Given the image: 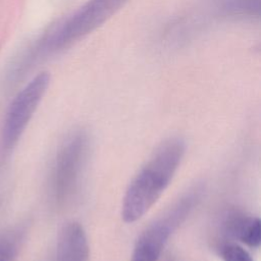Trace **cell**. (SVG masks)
I'll use <instances>...</instances> for the list:
<instances>
[{"instance_id":"1","label":"cell","mask_w":261,"mask_h":261,"mask_svg":"<svg viewBox=\"0 0 261 261\" xmlns=\"http://www.w3.org/2000/svg\"><path fill=\"white\" fill-rule=\"evenodd\" d=\"M186 152L178 136L164 140L127 186L121 203V218L126 223L140 220L160 199L176 173Z\"/></svg>"},{"instance_id":"2","label":"cell","mask_w":261,"mask_h":261,"mask_svg":"<svg viewBox=\"0 0 261 261\" xmlns=\"http://www.w3.org/2000/svg\"><path fill=\"white\" fill-rule=\"evenodd\" d=\"M127 0H88L70 16L45 33L28 55L29 61L50 56L95 31Z\"/></svg>"},{"instance_id":"3","label":"cell","mask_w":261,"mask_h":261,"mask_svg":"<svg viewBox=\"0 0 261 261\" xmlns=\"http://www.w3.org/2000/svg\"><path fill=\"white\" fill-rule=\"evenodd\" d=\"M91 151L90 134L72 130L59 146L50 170L49 195L56 206H64L79 191Z\"/></svg>"},{"instance_id":"4","label":"cell","mask_w":261,"mask_h":261,"mask_svg":"<svg viewBox=\"0 0 261 261\" xmlns=\"http://www.w3.org/2000/svg\"><path fill=\"white\" fill-rule=\"evenodd\" d=\"M203 192L202 185L191 187L161 216L150 223L136 241L130 261H159L169 238L197 207Z\"/></svg>"},{"instance_id":"5","label":"cell","mask_w":261,"mask_h":261,"mask_svg":"<svg viewBox=\"0 0 261 261\" xmlns=\"http://www.w3.org/2000/svg\"><path fill=\"white\" fill-rule=\"evenodd\" d=\"M49 84L50 74L42 71L35 75L13 98L2 128V144L5 149L10 150L17 144L47 92Z\"/></svg>"},{"instance_id":"6","label":"cell","mask_w":261,"mask_h":261,"mask_svg":"<svg viewBox=\"0 0 261 261\" xmlns=\"http://www.w3.org/2000/svg\"><path fill=\"white\" fill-rule=\"evenodd\" d=\"M89 253L88 237L83 225L70 221L61 228L49 261H88Z\"/></svg>"},{"instance_id":"7","label":"cell","mask_w":261,"mask_h":261,"mask_svg":"<svg viewBox=\"0 0 261 261\" xmlns=\"http://www.w3.org/2000/svg\"><path fill=\"white\" fill-rule=\"evenodd\" d=\"M224 230L230 238L240 241L252 249H257L261 243V221L259 217L242 212L229 213L224 222Z\"/></svg>"},{"instance_id":"8","label":"cell","mask_w":261,"mask_h":261,"mask_svg":"<svg viewBox=\"0 0 261 261\" xmlns=\"http://www.w3.org/2000/svg\"><path fill=\"white\" fill-rule=\"evenodd\" d=\"M216 6L225 16L258 17L260 0H218Z\"/></svg>"},{"instance_id":"9","label":"cell","mask_w":261,"mask_h":261,"mask_svg":"<svg viewBox=\"0 0 261 261\" xmlns=\"http://www.w3.org/2000/svg\"><path fill=\"white\" fill-rule=\"evenodd\" d=\"M219 254L222 261H254L252 255L243 246L233 242L222 244Z\"/></svg>"},{"instance_id":"10","label":"cell","mask_w":261,"mask_h":261,"mask_svg":"<svg viewBox=\"0 0 261 261\" xmlns=\"http://www.w3.org/2000/svg\"><path fill=\"white\" fill-rule=\"evenodd\" d=\"M16 253V237L13 233L0 234V261H14Z\"/></svg>"},{"instance_id":"11","label":"cell","mask_w":261,"mask_h":261,"mask_svg":"<svg viewBox=\"0 0 261 261\" xmlns=\"http://www.w3.org/2000/svg\"><path fill=\"white\" fill-rule=\"evenodd\" d=\"M167 261H175V260H174V259H172V258H169Z\"/></svg>"}]
</instances>
